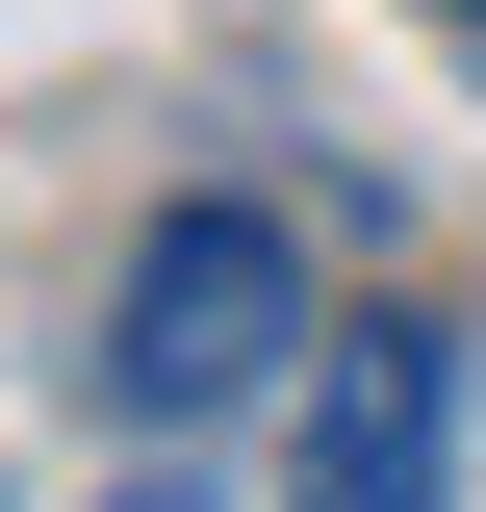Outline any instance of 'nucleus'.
<instances>
[{
	"label": "nucleus",
	"mask_w": 486,
	"mask_h": 512,
	"mask_svg": "<svg viewBox=\"0 0 486 512\" xmlns=\"http://www.w3.org/2000/svg\"><path fill=\"white\" fill-rule=\"evenodd\" d=\"M307 333H333V308H307V231H282V205H231V180H180L154 231L103 256V333H77V359H103L128 436H231Z\"/></svg>",
	"instance_id": "obj_1"
},
{
	"label": "nucleus",
	"mask_w": 486,
	"mask_h": 512,
	"mask_svg": "<svg viewBox=\"0 0 486 512\" xmlns=\"http://www.w3.org/2000/svg\"><path fill=\"white\" fill-rule=\"evenodd\" d=\"M282 512H461V333H435V308H359V333H333Z\"/></svg>",
	"instance_id": "obj_2"
},
{
	"label": "nucleus",
	"mask_w": 486,
	"mask_h": 512,
	"mask_svg": "<svg viewBox=\"0 0 486 512\" xmlns=\"http://www.w3.org/2000/svg\"><path fill=\"white\" fill-rule=\"evenodd\" d=\"M461 26H486V0H461Z\"/></svg>",
	"instance_id": "obj_4"
},
{
	"label": "nucleus",
	"mask_w": 486,
	"mask_h": 512,
	"mask_svg": "<svg viewBox=\"0 0 486 512\" xmlns=\"http://www.w3.org/2000/svg\"><path fill=\"white\" fill-rule=\"evenodd\" d=\"M103 512H231V487H205V461H180V436H154V461H128V487H103Z\"/></svg>",
	"instance_id": "obj_3"
}]
</instances>
